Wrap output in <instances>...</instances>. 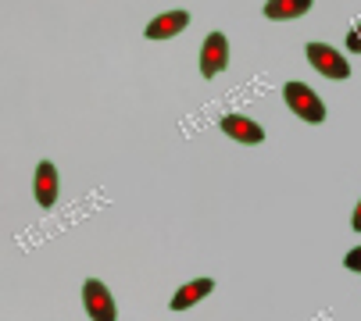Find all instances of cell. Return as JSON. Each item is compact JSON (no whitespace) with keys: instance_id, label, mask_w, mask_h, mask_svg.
<instances>
[{"instance_id":"5","label":"cell","mask_w":361,"mask_h":321,"mask_svg":"<svg viewBox=\"0 0 361 321\" xmlns=\"http://www.w3.org/2000/svg\"><path fill=\"white\" fill-rule=\"evenodd\" d=\"M32 196L39 207H54L58 203V168L50 160L36 165V179H32Z\"/></svg>"},{"instance_id":"6","label":"cell","mask_w":361,"mask_h":321,"mask_svg":"<svg viewBox=\"0 0 361 321\" xmlns=\"http://www.w3.org/2000/svg\"><path fill=\"white\" fill-rule=\"evenodd\" d=\"M222 132L236 143H262L265 139V129L257 125L254 118H243V115H226L222 118Z\"/></svg>"},{"instance_id":"4","label":"cell","mask_w":361,"mask_h":321,"mask_svg":"<svg viewBox=\"0 0 361 321\" xmlns=\"http://www.w3.org/2000/svg\"><path fill=\"white\" fill-rule=\"evenodd\" d=\"M226 65H229V43H226L222 32H212L208 39L200 43V75L215 79V75L226 72Z\"/></svg>"},{"instance_id":"10","label":"cell","mask_w":361,"mask_h":321,"mask_svg":"<svg viewBox=\"0 0 361 321\" xmlns=\"http://www.w3.org/2000/svg\"><path fill=\"white\" fill-rule=\"evenodd\" d=\"M347 50H350V54H361V25H354V29L347 32Z\"/></svg>"},{"instance_id":"7","label":"cell","mask_w":361,"mask_h":321,"mask_svg":"<svg viewBox=\"0 0 361 321\" xmlns=\"http://www.w3.org/2000/svg\"><path fill=\"white\" fill-rule=\"evenodd\" d=\"M186 25H190V15H186V11H165V15H158V18L147 25V39H169V36H179Z\"/></svg>"},{"instance_id":"8","label":"cell","mask_w":361,"mask_h":321,"mask_svg":"<svg viewBox=\"0 0 361 321\" xmlns=\"http://www.w3.org/2000/svg\"><path fill=\"white\" fill-rule=\"evenodd\" d=\"M212 289H215V279H193V282H186L183 289H176V296H172L169 307H172V310H186V307L200 303Z\"/></svg>"},{"instance_id":"2","label":"cell","mask_w":361,"mask_h":321,"mask_svg":"<svg viewBox=\"0 0 361 321\" xmlns=\"http://www.w3.org/2000/svg\"><path fill=\"white\" fill-rule=\"evenodd\" d=\"M82 307L93 321H118V307L108 293L104 282H97V279H86L82 282Z\"/></svg>"},{"instance_id":"9","label":"cell","mask_w":361,"mask_h":321,"mask_svg":"<svg viewBox=\"0 0 361 321\" xmlns=\"http://www.w3.org/2000/svg\"><path fill=\"white\" fill-rule=\"evenodd\" d=\"M315 0H269L265 4V18L272 22H290V18H304L312 11Z\"/></svg>"},{"instance_id":"1","label":"cell","mask_w":361,"mask_h":321,"mask_svg":"<svg viewBox=\"0 0 361 321\" xmlns=\"http://www.w3.org/2000/svg\"><path fill=\"white\" fill-rule=\"evenodd\" d=\"M283 96H286V107H290L297 118L312 122V125L326 122V103L319 100V93H315L312 86H304V82H286V86H283Z\"/></svg>"},{"instance_id":"11","label":"cell","mask_w":361,"mask_h":321,"mask_svg":"<svg viewBox=\"0 0 361 321\" xmlns=\"http://www.w3.org/2000/svg\"><path fill=\"white\" fill-rule=\"evenodd\" d=\"M343 264L350 268V272H361V246H354V250L343 257Z\"/></svg>"},{"instance_id":"3","label":"cell","mask_w":361,"mask_h":321,"mask_svg":"<svg viewBox=\"0 0 361 321\" xmlns=\"http://www.w3.org/2000/svg\"><path fill=\"white\" fill-rule=\"evenodd\" d=\"M307 61L315 72H322L326 79H350V65L340 50L326 46V43H307Z\"/></svg>"},{"instance_id":"12","label":"cell","mask_w":361,"mask_h":321,"mask_svg":"<svg viewBox=\"0 0 361 321\" xmlns=\"http://www.w3.org/2000/svg\"><path fill=\"white\" fill-rule=\"evenodd\" d=\"M350 229H354V232H361V200H357V207H354V218H350Z\"/></svg>"}]
</instances>
